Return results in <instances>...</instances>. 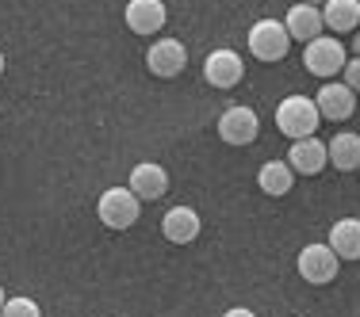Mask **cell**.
I'll return each instance as SVG.
<instances>
[{"mask_svg":"<svg viewBox=\"0 0 360 317\" xmlns=\"http://www.w3.org/2000/svg\"><path fill=\"white\" fill-rule=\"evenodd\" d=\"M319 123H322V115H319V104H314V100H307V96L280 100L276 126H280V134H288L291 142H295V138H311V134L319 130Z\"/></svg>","mask_w":360,"mask_h":317,"instance_id":"6da1fadb","label":"cell"},{"mask_svg":"<svg viewBox=\"0 0 360 317\" xmlns=\"http://www.w3.org/2000/svg\"><path fill=\"white\" fill-rule=\"evenodd\" d=\"M139 207H142V199L131 187H108L96 203V214L108 229H131L139 222Z\"/></svg>","mask_w":360,"mask_h":317,"instance_id":"7a4b0ae2","label":"cell"},{"mask_svg":"<svg viewBox=\"0 0 360 317\" xmlns=\"http://www.w3.org/2000/svg\"><path fill=\"white\" fill-rule=\"evenodd\" d=\"M291 50V35L276 20H257L250 27V54L257 62H284Z\"/></svg>","mask_w":360,"mask_h":317,"instance_id":"3957f363","label":"cell"},{"mask_svg":"<svg viewBox=\"0 0 360 317\" xmlns=\"http://www.w3.org/2000/svg\"><path fill=\"white\" fill-rule=\"evenodd\" d=\"M303 62H307V69H311L314 76H322V81H330L333 73H341L345 69V46L338 42V35H319V39H311L307 42V50H303Z\"/></svg>","mask_w":360,"mask_h":317,"instance_id":"277c9868","label":"cell"},{"mask_svg":"<svg viewBox=\"0 0 360 317\" xmlns=\"http://www.w3.org/2000/svg\"><path fill=\"white\" fill-rule=\"evenodd\" d=\"M295 268H299V276H303L307 283H314V287H326V283L338 279V271H341V256L333 252L330 245H307L303 252H299Z\"/></svg>","mask_w":360,"mask_h":317,"instance_id":"5b68a950","label":"cell"},{"mask_svg":"<svg viewBox=\"0 0 360 317\" xmlns=\"http://www.w3.org/2000/svg\"><path fill=\"white\" fill-rule=\"evenodd\" d=\"M257 130H261V119L245 104H234L219 115V138L226 145H250V142H257Z\"/></svg>","mask_w":360,"mask_h":317,"instance_id":"8992f818","label":"cell"},{"mask_svg":"<svg viewBox=\"0 0 360 317\" xmlns=\"http://www.w3.org/2000/svg\"><path fill=\"white\" fill-rule=\"evenodd\" d=\"M188 65V50L180 39H158L150 46V54H146V69L153 76H161V81H173V76L184 73Z\"/></svg>","mask_w":360,"mask_h":317,"instance_id":"52a82bcc","label":"cell"},{"mask_svg":"<svg viewBox=\"0 0 360 317\" xmlns=\"http://www.w3.org/2000/svg\"><path fill=\"white\" fill-rule=\"evenodd\" d=\"M245 76V62L242 54H234V50H211L207 62H203V81L211 84V88H234V84H242Z\"/></svg>","mask_w":360,"mask_h":317,"instance_id":"ba28073f","label":"cell"},{"mask_svg":"<svg viewBox=\"0 0 360 317\" xmlns=\"http://www.w3.org/2000/svg\"><path fill=\"white\" fill-rule=\"evenodd\" d=\"M314 104H319L322 119H330V123H345V119L356 111V92L349 88L345 81H326L319 88V96H314Z\"/></svg>","mask_w":360,"mask_h":317,"instance_id":"9c48e42d","label":"cell"},{"mask_svg":"<svg viewBox=\"0 0 360 317\" xmlns=\"http://www.w3.org/2000/svg\"><path fill=\"white\" fill-rule=\"evenodd\" d=\"M288 165L291 173H303V176H319L326 165H330V153H326V142H319L311 134V138H295L288 149Z\"/></svg>","mask_w":360,"mask_h":317,"instance_id":"30bf717a","label":"cell"},{"mask_svg":"<svg viewBox=\"0 0 360 317\" xmlns=\"http://www.w3.org/2000/svg\"><path fill=\"white\" fill-rule=\"evenodd\" d=\"M123 15L134 35H158L169 20V8H165V0H131Z\"/></svg>","mask_w":360,"mask_h":317,"instance_id":"8fae6325","label":"cell"},{"mask_svg":"<svg viewBox=\"0 0 360 317\" xmlns=\"http://www.w3.org/2000/svg\"><path fill=\"white\" fill-rule=\"evenodd\" d=\"M127 187H131L142 203H153V199H161V195L169 191V173L161 165H153V161H142V165L131 168Z\"/></svg>","mask_w":360,"mask_h":317,"instance_id":"7c38bea8","label":"cell"},{"mask_svg":"<svg viewBox=\"0 0 360 317\" xmlns=\"http://www.w3.org/2000/svg\"><path fill=\"white\" fill-rule=\"evenodd\" d=\"M284 27H288L291 42H311V39H319L322 31H326L322 8H319V4H303V0H299V4L284 15Z\"/></svg>","mask_w":360,"mask_h":317,"instance_id":"4fadbf2b","label":"cell"},{"mask_svg":"<svg viewBox=\"0 0 360 317\" xmlns=\"http://www.w3.org/2000/svg\"><path fill=\"white\" fill-rule=\"evenodd\" d=\"M200 229H203V222L192 207H173V210H165V218H161V234H165V241H173V245H192L195 237H200Z\"/></svg>","mask_w":360,"mask_h":317,"instance_id":"5bb4252c","label":"cell"},{"mask_svg":"<svg viewBox=\"0 0 360 317\" xmlns=\"http://www.w3.org/2000/svg\"><path fill=\"white\" fill-rule=\"evenodd\" d=\"M326 153H330V165L338 173H356L360 168V134H353V130L333 134V142H326Z\"/></svg>","mask_w":360,"mask_h":317,"instance_id":"9a60e30c","label":"cell"},{"mask_svg":"<svg viewBox=\"0 0 360 317\" xmlns=\"http://www.w3.org/2000/svg\"><path fill=\"white\" fill-rule=\"evenodd\" d=\"M326 31H356L360 27V0H326L322 4Z\"/></svg>","mask_w":360,"mask_h":317,"instance_id":"2e32d148","label":"cell"},{"mask_svg":"<svg viewBox=\"0 0 360 317\" xmlns=\"http://www.w3.org/2000/svg\"><path fill=\"white\" fill-rule=\"evenodd\" d=\"M330 248L341 260H360V218H341L330 226Z\"/></svg>","mask_w":360,"mask_h":317,"instance_id":"e0dca14e","label":"cell"},{"mask_svg":"<svg viewBox=\"0 0 360 317\" xmlns=\"http://www.w3.org/2000/svg\"><path fill=\"white\" fill-rule=\"evenodd\" d=\"M257 184H261L264 195H288L291 184H295V173H291L288 161H264L261 173H257Z\"/></svg>","mask_w":360,"mask_h":317,"instance_id":"ac0fdd59","label":"cell"},{"mask_svg":"<svg viewBox=\"0 0 360 317\" xmlns=\"http://www.w3.org/2000/svg\"><path fill=\"white\" fill-rule=\"evenodd\" d=\"M0 317H42L39 302H31V298H8Z\"/></svg>","mask_w":360,"mask_h":317,"instance_id":"d6986e66","label":"cell"},{"mask_svg":"<svg viewBox=\"0 0 360 317\" xmlns=\"http://www.w3.org/2000/svg\"><path fill=\"white\" fill-rule=\"evenodd\" d=\"M341 73H345V84H349V88L360 92V58H356V62H345V69H341Z\"/></svg>","mask_w":360,"mask_h":317,"instance_id":"ffe728a7","label":"cell"},{"mask_svg":"<svg viewBox=\"0 0 360 317\" xmlns=\"http://www.w3.org/2000/svg\"><path fill=\"white\" fill-rule=\"evenodd\" d=\"M222 317H257L253 310H245V306H234V310H226Z\"/></svg>","mask_w":360,"mask_h":317,"instance_id":"44dd1931","label":"cell"},{"mask_svg":"<svg viewBox=\"0 0 360 317\" xmlns=\"http://www.w3.org/2000/svg\"><path fill=\"white\" fill-rule=\"evenodd\" d=\"M353 50H356V58H360V31L353 35Z\"/></svg>","mask_w":360,"mask_h":317,"instance_id":"7402d4cb","label":"cell"},{"mask_svg":"<svg viewBox=\"0 0 360 317\" xmlns=\"http://www.w3.org/2000/svg\"><path fill=\"white\" fill-rule=\"evenodd\" d=\"M4 302H8V295H4V287H0V310H4Z\"/></svg>","mask_w":360,"mask_h":317,"instance_id":"603a6c76","label":"cell"},{"mask_svg":"<svg viewBox=\"0 0 360 317\" xmlns=\"http://www.w3.org/2000/svg\"><path fill=\"white\" fill-rule=\"evenodd\" d=\"M303 4H326V0H303Z\"/></svg>","mask_w":360,"mask_h":317,"instance_id":"cb8c5ba5","label":"cell"},{"mask_svg":"<svg viewBox=\"0 0 360 317\" xmlns=\"http://www.w3.org/2000/svg\"><path fill=\"white\" fill-rule=\"evenodd\" d=\"M0 73H4V54H0Z\"/></svg>","mask_w":360,"mask_h":317,"instance_id":"d4e9b609","label":"cell"}]
</instances>
